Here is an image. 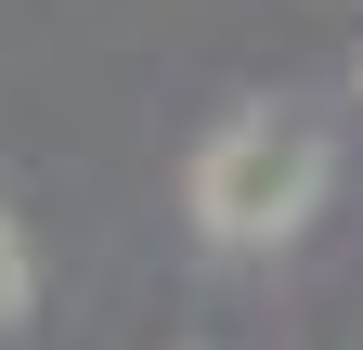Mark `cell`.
Wrapping results in <instances>:
<instances>
[{
    "instance_id": "cell-1",
    "label": "cell",
    "mask_w": 363,
    "mask_h": 350,
    "mask_svg": "<svg viewBox=\"0 0 363 350\" xmlns=\"http://www.w3.org/2000/svg\"><path fill=\"white\" fill-rule=\"evenodd\" d=\"M337 182V156H325V130L286 117V104H247V117H220L208 143H195V234L208 247H286L311 208H325Z\"/></svg>"
},
{
    "instance_id": "cell-2",
    "label": "cell",
    "mask_w": 363,
    "mask_h": 350,
    "mask_svg": "<svg viewBox=\"0 0 363 350\" xmlns=\"http://www.w3.org/2000/svg\"><path fill=\"white\" fill-rule=\"evenodd\" d=\"M26 298H39V259H26V221L0 208V324H26Z\"/></svg>"
}]
</instances>
